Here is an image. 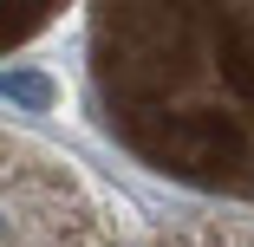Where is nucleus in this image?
<instances>
[{"label":"nucleus","instance_id":"obj_1","mask_svg":"<svg viewBox=\"0 0 254 247\" xmlns=\"http://www.w3.org/2000/svg\"><path fill=\"white\" fill-rule=\"evenodd\" d=\"M85 78L124 156L176 189L254 208V7H98Z\"/></svg>","mask_w":254,"mask_h":247},{"label":"nucleus","instance_id":"obj_3","mask_svg":"<svg viewBox=\"0 0 254 247\" xmlns=\"http://www.w3.org/2000/svg\"><path fill=\"white\" fill-rule=\"evenodd\" d=\"M53 13H59V7H0V52L39 39L46 26H53Z\"/></svg>","mask_w":254,"mask_h":247},{"label":"nucleus","instance_id":"obj_2","mask_svg":"<svg viewBox=\"0 0 254 247\" xmlns=\"http://www.w3.org/2000/svg\"><path fill=\"white\" fill-rule=\"evenodd\" d=\"M98 247H254V221L248 215H150L111 195Z\"/></svg>","mask_w":254,"mask_h":247}]
</instances>
